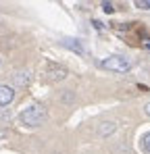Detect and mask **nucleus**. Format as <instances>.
I'll return each mask as SVG.
<instances>
[{"label": "nucleus", "instance_id": "obj_1", "mask_svg": "<svg viewBox=\"0 0 150 154\" xmlns=\"http://www.w3.org/2000/svg\"><path fill=\"white\" fill-rule=\"evenodd\" d=\"M46 119H48V112H46V108L40 106V104L27 106L25 110H21V115H19V121H21L23 125H27V127H40V125L46 123Z\"/></svg>", "mask_w": 150, "mask_h": 154}, {"label": "nucleus", "instance_id": "obj_2", "mask_svg": "<svg viewBox=\"0 0 150 154\" xmlns=\"http://www.w3.org/2000/svg\"><path fill=\"white\" fill-rule=\"evenodd\" d=\"M100 67L106 69V71H115V73H127L131 69V63L125 56H108L100 63Z\"/></svg>", "mask_w": 150, "mask_h": 154}, {"label": "nucleus", "instance_id": "obj_3", "mask_svg": "<svg viewBox=\"0 0 150 154\" xmlns=\"http://www.w3.org/2000/svg\"><path fill=\"white\" fill-rule=\"evenodd\" d=\"M29 81H31V73L29 71H17V73H13V85H17V88L29 85Z\"/></svg>", "mask_w": 150, "mask_h": 154}, {"label": "nucleus", "instance_id": "obj_4", "mask_svg": "<svg viewBox=\"0 0 150 154\" xmlns=\"http://www.w3.org/2000/svg\"><path fill=\"white\" fill-rule=\"evenodd\" d=\"M15 98V92L11 85H0V106H8Z\"/></svg>", "mask_w": 150, "mask_h": 154}, {"label": "nucleus", "instance_id": "obj_5", "mask_svg": "<svg viewBox=\"0 0 150 154\" xmlns=\"http://www.w3.org/2000/svg\"><path fill=\"white\" fill-rule=\"evenodd\" d=\"M46 77H48L50 81H61V79L67 77V71H65L63 67H50L48 73H46Z\"/></svg>", "mask_w": 150, "mask_h": 154}, {"label": "nucleus", "instance_id": "obj_6", "mask_svg": "<svg viewBox=\"0 0 150 154\" xmlns=\"http://www.w3.org/2000/svg\"><path fill=\"white\" fill-rule=\"evenodd\" d=\"M115 129H117V125H115V123H113V121H104V123H102V125H100V135H102V137H106V135H111V133H115Z\"/></svg>", "mask_w": 150, "mask_h": 154}, {"label": "nucleus", "instance_id": "obj_7", "mask_svg": "<svg viewBox=\"0 0 150 154\" xmlns=\"http://www.w3.org/2000/svg\"><path fill=\"white\" fill-rule=\"evenodd\" d=\"M63 44H65L67 48H71L73 52H77V54H81V52H83V48H81V44H79V40H73V38H67V40H63Z\"/></svg>", "mask_w": 150, "mask_h": 154}, {"label": "nucleus", "instance_id": "obj_8", "mask_svg": "<svg viewBox=\"0 0 150 154\" xmlns=\"http://www.w3.org/2000/svg\"><path fill=\"white\" fill-rule=\"evenodd\" d=\"M140 146H142V150H144L146 154H150V133H144V135H142Z\"/></svg>", "mask_w": 150, "mask_h": 154}, {"label": "nucleus", "instance_id": "obj_9", "mask_svg": "<svg viewBox=\"0 0 150 154\" xmlns=\"http://www.w3.org/2000/svg\"><path fill=\"white\" fill-rule=\"evenodd\" d=\"M136 6L144 8V11H150V0H136Z\"/></svg>", "mask_w": 150, "mask_h": 154}, {"label": "nucleus", "instance_id": "obj_10", "mask_svg": "<svg viewBox=\"0 0 150 154\" xmlns=\"http://www.w3.org/2000/svg\"><path fill=\"white\" fill-rule=\"evenodd\" d=\"M61 100H63V102H71V100H73V94H71V90H67V94H65V96H61Z\"/></svg>", "mask_w": 150, "mask_h": 154}, {"label": "nucleus", "instance_id": "obj_11", "mask_svg": "<svg viewBox=\"0 0 150 154\" xmlns=\"http://www.w3.org/2000/svg\"><path fill=\"white\" fill-rule=\"evenodd\" d=\"M102 8H104V13H113V11H115L111 2H102Z\"/></svg>", "mask_w": 150, "mask_h": 154}, {"label": "nucleus", "instance_id": "obj_12", "mask_svg": "<svg viewBox=\"0 0 150 154\" xmlns=\"http://www.w3.org/2000/svg\"><path fill=\"white\" fill-rule=\"evenodd\" d=\"M144 112L150 117V102H146V106H144Z\"/></svg>", "mask_w": 150, "mask_h": 154}]
</instances>
